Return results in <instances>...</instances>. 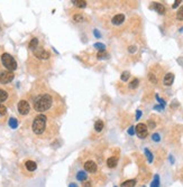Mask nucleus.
I'll return each instance as SVG.
<instances>
[{
	"mask_svg": "<svg viewBox=\"0 0 183 187\" xmlns=\"http://www.w3.org/2000/svg\"><path fill=\"white\" fill-rule=\"evenodd\" d=\"M53 103H54V100L51 94H40L34 100V109L37 112H44V111L50 110L53 107Z\"/></svg>",
	"mask_w": 183,
	"mask_h": 187,
	"instance_id": "1",
	"label": "nucleus"
},
{
	"mask_svg": "<svg viewBox=\"0 0 183 187\" xmlns=\"http://www.w3.org/2000/svg\"><path fill=\"white\" fill-rule=\"evenodd\" d=\"M46 123H47V118L44 114H38L33 121L32 129L36 135H43L46 130Z\"/></svg>",
	"mask_w": 183,
	"mask_h": 187,
	"instance_id": "2",
	"label": "nucleus"
},
{
	"mask_svg": "<svg viewBox=\"0 0 183 187\" xmlns=\"http://www.w3.org/2000/svg\"><path fill=\"white\" fill-rule=\"evenodd\" d=\"M1 62H2L3 66L7 68L8 71H10V72L15 71L17 68V62L15 60V58H14L10 54H8V53H3V54L1 55Z\"/></svg>",
	"mask_w": 183,
	"mask_h": 187,
	"instance_id": "3",
	"label": "nucleus"
},
{
	"mask_svg": "<svg viewBox=\"0 0 183 187\" xmlns=\"http://www.w3.org/2000/svg\"><path fill=\"white\" fill-rule=\"evenodd\" d=\"M135 132L138 138L141 139H145L147 135H148V129H147V126L144 124V123H138L136 128H135Z\"/></svg>",
	"mask_w": 183,
	"mask_h": 187,
	"instance_id": "4",
	"label": "nucleus"
},
{
	"mask_svg": "<svg viewBox=\"0 0 183 187\" xmlns=\"http://www.w3.org/2000/svg\"><path fill=\"white\" fill-rule=\"evenodd\" d=\"M14 73L12 72H10V71H2V72H0V83H2V84H7L9 82H11L12 80H14Z\"/></svg>",
	"mask_w": 183,
	"mask_h": 187,
	"instance_id": "5",
	"label": "nucleus"
},
{
	"mask_svg": "<svg viewBox=\"0 0 183 187\" xmlns=\"http://www.w3.org/2000/svg\"><path fill=\"white\" fill-rule=\"evenodd\" d=\"M33 53L34 56L40 58V60H49L50 58V53L47 51H45L42 47H37L36 50H34Z\"/></svg>",
	"mask_w": 183,
	"mask_h": 187,
	"instance_id": "6",
	"label": "nucleus"
},
{
	"mask_svg": "<svg viewBox=\"0 0 183 187\" xmlns=\"http://www.w3.org/2000/svg\"><path fill=\"white\" fill-rule=\"evenodd\" d=\"M18 111H19V113H20L21 116L28 114L29 111H31V105H29V103L27 102L26 100L19 101V103H18Z\"/></svg>",
	"mask_w": 183,
	"mask_h": 187,
	"instance_id": "7",
	"label": "nucleus"
},
{
	"mask_svg": "<svg viewBox=\"0 0 183 187\" xmlns=\"http://www.w3.org/2000/svg\"><path fill=\"white\" fill-rule=\"evenodd\" d=\"M84 169L87 170L88 173H96L97 171V165H96L94 162L89 160V162H87L84 164Z\"/></svg>",
	"mask_w": 183,
	"mask_h": 187,
	"instance_id": "8",
	"label": "nucleus"
},
{
	"mask_svg": "<svg viewBox=\"0 0 183 187\" xmlns=\"http://www.w3.org/2000/svg\"><path fill=\"white\" fill-rule=\"evenodd\" d=\"M173 82H174V74L173 73H167L166 75L164 76V80H163L164 85L170 86V85L173 84Z\"/></svg>",
	"mask_w": 183,
	"mask_h": 187,
	"instance_id": "9",
	"label": "nucleus"
},
{
	"mask_svg": "<svg viewBox=\"0 0 183 187\" xmlns=\"http://www.w3.org/2000/svg\"><path fill=\"white\" fill-rule=\"evenodd\" d=\"M152 8L154 9V10H156L159 15H164V14H165V7H164L162 3L154 2V3H153V6H152Z\"/></svg>",
	"mask_w": 183,
	"mask_h": 187,
	"instance_id": "10",
	"label": "nucleus"
},
{
	"mask_svg": "<svg viewBox=\"0 0 183 187\" xmlns=\"http://www.w3.org/2000/svg\"><path fill=\"white\" fill-rule=\"evenodd\" d=\"M124 21H125V16L123 14H118V15H116L115 17L112 18V24L114 25H120Z\"/></svg>",
	"mask_w": 183,
	"mask_h": 187,
	"instance_id": "11",
	"label": "nucleus"
},
{
	"mask_svg": "<svg viewBox=\"0 0 183 187\" xmlns=\"http://www.w3.org/2000/svg\"><path fill=\"white\" fill-rule=\"evenodd\" d=\"M25 166L27 170H29V171H34V170H36L37 168V165H36V162H33V160H27L25 162Z\"/></svg>",
	"mask_w": 183,
	"mask_h": 187,
	"instance_id": "12",
	"label": "nucleus"
},
{
	"mask_svg": "<svg viewBox=\"0 0 183 187\" xmlns=\"http://www.w3.org/2000/svg\"><path fill=\"white\" fill-rule=\"evenodd\" d=\"M117 162H118V159L116 157H110L107 160V165H108L109 168H115L117 166Z\"/></svg>",
	"mask_w": 183,
	"mask_h": 187,
	"instance_id": "13",
	"label": "nucleus"
},
{
	"mask_svg": "<svg viewBox=\"0 0 183 187\" xmlns=\"http://www.w3.org/2000/svg\"><path fill=\"white\" fill-rule=\"evenodd\" d=\"M28 47H29V50H32V51L36 50V48L38 47V39H37V38H33V39L31 41V43H29Z\"/></svg>",
	"mask_w": 183,
	"mask_h": 187,
	"instance_id": "14",
	"label": "nucleus"
},
{
	"mask_svg": "<svg viewBox=\"0 0 183 187\" xmlns=\"http://www.w3.org/2000/svg\"><path fill=\"white\" fill-rule=\"evenodd\" d=\"M136 185V180L135 179H129V180H126L121 184V187H134Z\"/></svg>",
	"mask_w": 183,
	"mask_h": 187,
	"instance_id": "15",
	"label": "nucleus"
},
{
	"mask_svg": "<svg viewBox=\"0 0 183 187\" xmlns=\"http://www.w3.org/2000/svg\"><path fill=\"white\" fill-rule=\"evenodd\" d=\"M94 129H96V131H98L100 132L102 129H103V122L101 121V120H98V121H96V123H94Z\"/></svg>",
	"mask_w": 183,
	"mask_h": 187,
	"instance_id": "16",
	"label": "nucleus"
},
{
	"mask_svg": "<svg viewBox=\"0 0 183 187\" xmlns=\"http://www.w3.org/2000/svg\"><path fill=\"white\" fill-rule=\"evenodd\" d=\"M73 3H74L76 7H79V8H85V7H87V1H84V0L73 1Z\"/></svg>",
	"mask_w": 183,
	"mask_h": 187,
	"instance_id": "17",
	"label": "nucleus"
},
{
	"mask_svg": "<svg viewBox=\"0 0 183 187\" xmlns=\"http://www.w3.org/2000/svg\"><path fill=\"white\" fill-rule=\"evenodd\" d=\"M8 99V93L5 91V90H1L0 89V102H3Z\"/></svg>",
	"mask_w": 183,
	"mask_h": 187,
	"instance_id": "18",
	"label": "nucleus"
},
{
	"mask_svg": "<svg viewBox=\"0 0 183 187\" xmlns=\"http://www.w3.org/2000/svg\"><path fill=\"white\" fill-rule=\"evenodd\" d=\"M9 127L11 128V129H16V128L18 127V121H17V119H15V118H10V119H9Z\"/></svg>",
	"mask_w": 183,
	"mask_h": 187,
	"instance_id": "19",
	"label": "nucleus"
},
{
	"mask_svg": "<svg viewBox=\"0 0 183 187\" xmlns=\"http://www.w3.org/2000/svg\"><path fill=\"white\" fill-rule=\"evenodd\" d=\"M76 179L80 180V182H83V180L87 179V174L84 171H79L78 175H76Z\"/></svg>",
	"mask_w": 183,
	"mask_h": 187,
	"instance_id": "20",
	"label": "nucleus"
},
{
	"mask_svg": "<svg viewBox=\"0 0 183 187\" xmlns=\"http://www.w3.org/2000/svg\"><path fill=\"white\" fill-rule=\"evenodd\" d=\"M150 187H159V177H158V175L154 176V180L152 182Z\"/></svg>",
	"mask_w": 183,
	"mask_h": 187,
	"instance_id": "21",
	"label": "nucleus"
},
{
	"mask_svg": "<svg viewBox=\"0 0 183 187\" xmlns=\"http://www.w3.org/2000/svg\"><path fill=\"white\" fill-rule=\"evenodd\" d=\"M97 57H98L99 60H103V58H107V57H108V54L106 53V51H100V52H98V54H97Z\"/></svg>",
	"mask_w": 183,
	"mask_h": 187,
	"instance_id": "22",
	"label": "nucleus"
},
{
	"mask_svg": "<svg viewBox=\"0 0 183 187\" xmlns=\"http://www.w3.org/2000/svg\"><path fill=\"white\" fill-rule=\"evenodd\" d=\"M129 77H130V73H129L128 71H125V72H123V74H121L120 78H121V81L126 82V81H128V78H129Z\"/></svg>",
	"mask_w": 183,
	"mask_h": 187,
	"instance_id": "23",
	"label": "nucleus"
},
{
	"mask_svg": "<svg viewBox=\"0 0 183 187\" xmlns=\"http://www.w3.org/2000/svg\"><path fill=\"white\" fill-rule=\"evenodd\" d=\"M139 84V81H138V78H134L133 81L129 83V89H136L137 86Z\"/></svg>",
	"mask_w": 183,
	"mask_h": 187,
	"instance_id": "24",
	"label": "nucleus"
},
{
	"mask_svg": "<svg viewBox=\"0 0 183 187\" xmlns=\"http://www.w3.org/2000/svg\"><path fill=\"white\" fill-rule=\"evenodd\" d=\"M144 151H145V155H146V157H147L148 162H153V155H152V153H150L148 149H145Z\"/></svg>",
	"mask_w": 183,
	"mask_h": 187,
	"instance_id": "25",
	"label": "nucleus"
},
{
	"mask_svg": "<svg viewBox=\"0 0 183 187\" xmlns=\"http://www.w3.org/2000/svg\"><path fill=\"white\" fill-rule=\"evenodd\" d=\"M6 113H7V108H6L3 104L0 103V117L6 116Z\"/></svg>",
	"mask_w": 183,
	"mask_h": 187,
	"instance_id": "26",
	"label": "nucleus"
},
{
	"mask_svg": "<svg viewBox=\"0 0 183 187\" xmlns=\"http://www.w3.org/2000/svg\"><path fill=\"white\" fill-rule=\"evenodd\" d=\"M176 18H177L179 20H183V6L177 10V12H176Z\"/></svg>",
	"mask_w": 183,
	"mask_h": 187,
	"instance_id": "27",
	"label": "nucleus"
},
{
	"mask_svg": "<svg viewBox=\"0 0 183 187\" xmlns=\"http://www.w3.org/2000/svg\"><path fill=\"white\" fill-rule=\"evenodd\" d=\"M73 20L76 21V23H80V21H83L84 18L82 15H74V16H73Z\"/></svg>",
	"mask_w": 183,
	"mask_h": 187,
	"instance_id": "28",
	"label": "nucleus"
},
{
	"mask_svg": "<svg viewBox=\"0 0 183 187\" xmlns=\"http://www.w3.org/2000/svg\"><path fill=\"white\" fill-rule=\"evenodd\" d=\"M94 47H96V48H98L99 52L105 51V48H106V46H105L103 44H101V43H96V44H94Z\"/></svg>",
	"mask_w": 183,
	"mask_h": 187,
	"instance_id": "29",
	"label": "nucleus"
},
{
	"mask_svg": "<svg viewBox=\"0 0 183 187\" xmlns=\"http://www.w3.org/2000/svg\"><path fill=\"white\" fill-rule=\"evenodd\" d=\"M148 78H150V81L152 82V83H154V84H156V83H157V80H156V76H155L154 74H152V73H150V74H148Z\"/></svg>",
	"mask_w": 183,
	"mask_h": 187,
	"instance_id": "30",
	"label": "nucleus"
},
{
	"mask_svg": "<svg viewBox=\"0 0 183 187\" xmlns=\"http://www.w3.org/2000/svg\"><path fill=\"white\" fill-rule=\"evenodd\" d=\"M152 139H153L154 141H156V142L161 140V138H159V135H158V133H154V135L152 136Z\"/></svg>",
	"mask_w": 183,
	"mask_h": 187,
	"instance_id": "31",
	"label": "nucleus"
},
{
	"mask_svg": "<svg viewBox=\"0 0 183 187\" xmlns=\"http://www.w3.org/2000/svg\"><path fill=\"white\" fill-rule=\"evenodd\" d=\"M155 126H156V124H155V122H154L153 120H150V121H148V127H150V129H154Z\"/></svg>",
	"mask_w": 183,
	"mask_h": 187,
	"instance_id": "32",
	"label": "nucleus"
},
{
	"mask_svg": "<svg viewBox=\"0 0 183 187\" xmlns=\"http://www.w3.org/2000/svg\"><path fill=\"white\" fill-rule=\"evenodd\" d=\"M128 133H129L130 136H133L134 133H135V128H134V127L129 128V129H128Z\"/></svg>",
	"mask_w": 183,
	"mask_h": 187,
	"instance_id": "33",
	"label": "nucleus"
},
{
	"mask_svg": "<svg viewBox=\"0 0 183 187\" xmlns=\"http://www.w3.org/2000/svg\"><path fill=\"white\" fill-rule=\"evenodd\" d=\"M141 117V111L137 110L136 111V120H139V118Z\"/></svg>",
	"mask_w": 183,
	"mask_h": 187,
	"instance_id": "34",
	"label": "nucleus"
},
{
	"mask_svg": "<svg viewBox=\"0 0 183 187\" xmlns=\"http://www.w3.org/2000/svg\"><path fill=\"white\" fill-rule=\"evenodd\" d=\"M136 46H129V48H128V51H129V53H135L136 52Z\"/></svg>",
	"mask_w": 183,
	"mask_h": 187,
	"instance_id": "35",
	"label": "nucleus"
},
{
	"mask_svg": "<svg viewBox=\"0 0 183 187\" xmlns=\"http://www.w3.org/2000/svg\"><path fill=\"white\" fill-rule=\"evenodd\" d=\"M180 3H181V1H180V0H176V1L174 2V5H173V8H176V7H179V5H180Z\"/></svg>",
	"mask_w": 183,
	"mask_h": 187,
	"instance_id": "36",
	"label": "nucleus"
},
{
	"mask_svg": "<svg viewBox=\"0 0 183 187\" xmlns=\"http://www.w3.org/2000/svg\"><path fill=\"white\" fill-rule=\"evenodd\" d=\"M154 109H155V110H163V109H164V107H161V105H155V107H154Z\"/></svg>",
	"mask_w": 183,
	"mask_h": 187,
	"instance_id": "37",
	"label": "nucleus"
},
{
	"mask_svg": "<svg viewBox=\"0 0 183 187\" xmlns=\"http://www.w3.org/2000/svg\"><path fill=\"white\" fill-rule=\"evenodd\" d=\"M83 187H91V184H90L89 182H87V183H84L83 184Z\"/></svg>",
	"mask_w": 183,
	"mask_h": 187,
	"instance_id": "38",
	"label": "nucleus"
},
{
	"mask_svg": "<svg viewBox=\"0 0 183 187\" xmlns=\"http://www.w3.org/2000/svg\"><path fill=\"white\" fill-rule=\"evenodd\" d=\"M94 36H97V37L99 38L100 36H101V35H100V33H99V32H98V30H94Z\"/></svg>",
	"mask_w": 183,
	"mask_h": 187,
	"instance_id": "39",
	"label": "nucleus"
},
{
	"mask_svg": "<svg viewBox=\"0 0 183 187\" xmlns=\"http://www.w3.org/2000/svg\"><path fill=\"white\" fill-rule=\"evenodd\" d=\"M69 187H78V186L75 185L74 183H71V184H70V186H69Z\"/></svg>",
	"mask_w": 183,
	"mask_h": 187,
	"instance_id": "40",
	"label": "nucleus"
},
{
	"mask_svg": "<svg viewBox=\"0 0 183 187\" xmlns=\"http://www.w3.org/2000/svg\"><path fill=\"white\" fill-rule=\"evenodd\" d=\"M180 32H183V27L181 28V29H180Z\"/></svg>",
	"mask_w": 183,
	"mask_h": 187,
	"instance_id": "41",
	"label": "nucleus"
}]
</instances>
